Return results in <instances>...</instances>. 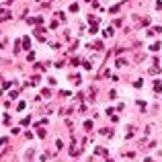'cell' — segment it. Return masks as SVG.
I'll return each mask as SVG.
<instances>
[{
  "label": "cell",
  "mask_w": 162,
  "mask_h": 162,
  "mask_svg": "<svg viewBox=\"0 0 162 162\" xmlns=\"http://www.w3.org/2000/svg\"><path fill=\"white\" fill-rule=\"evenodd\" d=\"M144 162H154V160H150V158H146V160H144Z\"/></svg>",
  "instance_id": "obj_1"
}]
</instances>
